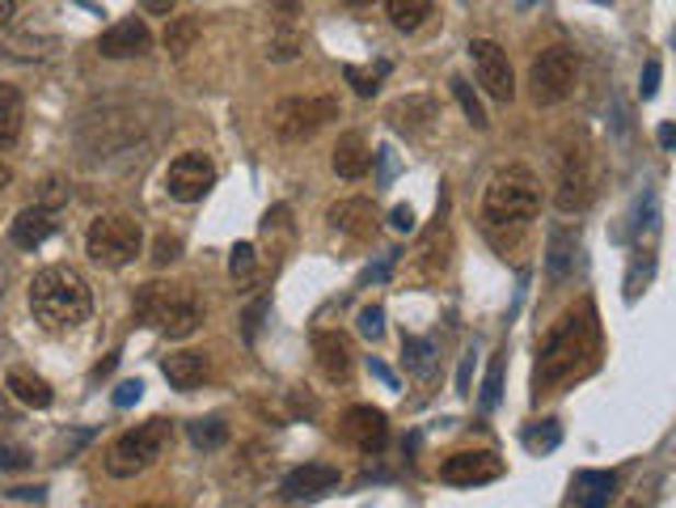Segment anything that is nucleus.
I'll return each mask as SVG.
<instances>
[{
    "instance_id": "obj_1",
    "label": "nucleus",
    "mask_w": 676,
    "mask_h": 508,
    "mask_svg": "<svg viewBox=\"0 0 676 508\" xmlns=\"http://www.w3.org/2000/svg\"><path fill=\"white\" fill-rule=\"evenodd\" d=\"M30 314L47 330H77L93 314V289L77 268L51 263L30 280Z\"/></svg>"
},
{
    "instance_id": "obj_2",
    "label": "nucleus",
    "mask_w": 676,
    "mask_h": 508,
    "mask_svg": "<svg viewBox=\"0 0 676 508\" xmlns=\"http://www.w3.org/2000/svg\"><path fill=\"white\" fill-rule=\"evenodd\" d=\"M596 352V318L592 309H571L562 314V323L541 343V357H537V386H554L575 377Z\"/></svg>"
},
{
    "instance_id": "obj_3",
    "label": "nucleus",
    "mask_w": 676,
    "mask_h": 508,
    "mask_svg": "<svg viewBox=\"0 0 676 508\" xmlns=\"http://www.w3.org/2000/svg\"><path fill=\"white\" fill-rule=\"evenodd\" d=\"M541 212V179L529 166H503L495 179L486 182L482 195V221L491 234L500 229H525L532 216Z\"/></svg>"
},
{
    "instance_id": "obj_4",
    "label": "nucleus",
    "mask_w": 676,
    "mask_h": 508,
    "mask_svg": "<svg viewBox=\"0 0 676 508\" xmlns=\"http://www.w3.org/2000/svg\"><path fill=\"white\" fill-rule=\"evenodd\" d=\"M136 318L145 327H157L161 335H170V339H186V335L199 330L204 309H199V301L191 297L186 289L152 280L145 289H136Z\"/></svg>"
},
{
    "instance_id": "obj_5",
    "label": "nucleus",
    "mask_w": 676,
    "mask_h": 508,
    "mask_svg": "<svg viewBox=\"0 0 676 508\" xmlns=\"http://www.w3.org/2000/svg\"><path fill=\"white\" fill-rule=\"evenodd\" d=\"M165 445H170V424H165V419L136 424V428H127L115 445L106 449V475L111 478L145 475L148 466L165 453Z\"/></svg>"
},
{
    "instance_id": "obj_6",
    "label": "nucleus",
    "mask_w": 676,
    "mask_h": 508,
    "mask_svg": "<svg viewBox=\"0 0 676 508\" xmlns=\"http://www.w3.org/2000/svg\"><path fill=\"white\" fill-rule=\"evenodd\" d=\"M145 250V229L131 216H98L85 234V255L98 268H127Z\"/></svg>"
},
{
    "instance_id": "obj_7",
    "label": "nucleus",
    "mask_w": 676,
    "mask_h": 508,
    "mask_svg": "<svg viewBox=\"0 0 676 508\" xmlns=\"http://www.w3.org/2000/svg\"><path fill=\"white\" fill-rule=\"evenodd\" d=\"M330 120H339V98L330 93H293L271 106V127L279 140H309Z\"/></svg>"
},
{
    "instance_id": "obj_8",
    "label": "nucleus",
    "mask_w": 676,
    "mask_h": 508,
    "mask_svg": "<svg viewBox=\"0 0 676 508\" xmlns=\"http://www.w3.org/2000/svg\"><path fill=\"white\" fill-rule=\"evenodd\" d=\"M575 81H580V60L566 43H554L546 47L541 56H532L529 64V93L537 106H559L575 93Z\"/></svg>"
},
{
    "instance_id": "obj_9",
    "label": "nucleus",
    "mask_w": 676,
    "mask_h": 508,
    "mask_svg": "<svg viewBox=\"0 0 676 508\" xmlns=\"http://www.w3.org/2000/svg\"><path fill=\"white\" fill-rule=\"evenodd\" d=\"M216 182V166L207 153H182L170 161L165 170V195L177 200V204H199L207 191Z\"/></svg>"
},
{
    "instance_id": "obj_10",
    "label": "nucleus",
    "mask_w": 676,
    "mask_h": 508,
    "mask_svg": "<svg viewBox=\"0 0 676 508\" xmlns=\"http://www.w3.org/2000/svg\"><path fill=\"white\" fill-rule=\"evenodd\" d=\"M470 60L473 72H478V86L491 93L495 102H512L516 98V72H512V60H507V52L495 38H473Z\"/></svg>"
},
{
    "instance_id": "obj_11",
    "label": "nucleus",
    "mask_w": 676,
    "mask_h": 508,
    "mask_svg": "<svg viewBox=\"0 0 676 508\" xmlns=\"http://www.w3.org/2000/svg\"><path fill=\"white\" fill-rule=\"evenodd\" d=\"M554 204L559 212H584L592 204V157L584 145H571L562 153V170H559V191H554Z\"/></svg>"
},
{
    "instance_id": "obj_12",
    "label": "nucleus",
    "mask_w": 676,
    "mask_h": 508,
    "mask_svg": "<svg viewBox=\"0 0 676 508\" xmlns=\"http://www.w3.org/2000/svg\"><path fill=\"white\" fill-rule=\"evenodd\" d=\"M503 475V458L491 449H461L448 453L440 462V478L452 487H478V483H495Z\"/></svg>"
},
{
    "instance_id": "obj_13",
    "label": "nucleus",
    "mask_w": 676,
    "mask_h": 508,
    "mask_svg": "<svg viewBox=\"0 0 676 508\" xmlns=\"http://www.w3.org/2000/svg\"><path fill=\"white\" fill-rule=\"evenodd\" d=\"M325 221H330V229H339V234H347V238H373L377 225H381L377 204H373L368 195H347V200L330 204Z\"/></svg>"
},
{
    "instance_id": "obj_14",
    "label": "nucleus",
    "mask_w": 676,
    "mask_h": 508,
    "mask_svg": "<svg viewBox=\"0 0 676 508\" xmlns=\"http://www.w3.org/2000/svg\"><path fill=\"white\" fill-rule=\"evenodd\" d=\"M448 250H452L448 225H436V229H427V234H423V241L414 246V255H411V280H414V284H432V280H440L444 268H448Z\"/></svg>"
},
{
    "instance_id": "obj_15",
    "label": "nucleus",
    "mask_w": 676,
    "mask_h": 508,
    "mask_svg": "<svg viewBox=\"0 0 676 508\" xmlns=\"http://www.w3.org/2000/svg\"><path fill=\"white\" fill-rule=\"evenodd\" d=\"M148 47H152V34L140 18H123L115 22L111 31L98 38V56H106V60H131V56H148Z\"/></svg>"
},
{
    "instance_id": "obj_16",
    "label": "nucleus",
    "mask_w": 676,
    "mask_h": 508,
    "mask_svg": "<svg viewBox=\"0 0 676 508\" xmlns=\"http://www.w3.org/2000/svg\"><path fill=\"white\" fill-rule=\"evenodd\" d=\"M343 437L352 441L359 453H381L389 441V419L377 407H352L343 416Z\"/></svg>"
},
{
    "instance_id": "obj_17",
    "label": "nucleus",
    "mask_w": 676,
    "mask_h": 508,
    "mask_svg": "<svg viewBox=\"0 0 676 508\" xmlns=\"http://www.w3.org/2000/svg\"><path fill=\"white\" fill-rule=\"evenodd\" d=\"M313 357H318V369H322L330 382H352L355 348L347 335H339V330H318V335H313Z\"/></svg>"
},
{
    "instance_id": "obj_18",
    "label": "nucleus",
    "mask_w": 676,
    "mask_h": 508,
    "mask_svg": "<svg viewBox=\"0 0 676 508\" xmlns=\"http://www.w3.org/2000/svg\"><path fill=\"white\" fill-rule=\"evenodd\" d=\"M334 487H339V471H334V466H325V462L296 466L293 475H284V483H279L284 500H318V496L334 492Z\"/></svg>"
},
{
    "instance_id": "obj_19",
    "label": "nucleus",
    "mask_w": 676,
    "mask_h": 508,
    "mask_svg": "<svg viewBox=\"0 0 676 508\" xmlns=\"http://www.w3.org/2000/svg\"><path fill=\"white\" fill-rule=\"evenodd\" d=\"M51 234H56V208H47V204L22 208L13 216V225H9V238H13V246H22V250L43 246Z\"/></svg>"
},
{
    "instance_id": "obj_20",
    "label": "nucleus",
    "mask_w": 676,
    "mask_h": 508,
    "mask_svg": "<svg viewBox=\"0 0 676 508\" xmlns=\"http://www.w3.org/2000/svg\"><path fill=\"white\" fill-rule=\"evenodd\" d=\"M161 373H165V382H170L174 390H195L207 382L211 360H207V352L182 348V352H170V357L161 360Z\"/></svg>"
},
{
    "instance_id": "obj_21",
    "label": "nucleus",
    "mask_w": 676,
    "mask_h": 508,
    "mask_svg": "<svg viewBox=\"0 0 676 508\" xmlns=\"http://www.w3.org/2000/svg\"><path fill=\"white\" fill-rule=\"evenodd\" d=\"M330 166H334V174H339V179H347V182L364 179V174H368V166H373V149L364 145V136H359V132H347V136H339Z\"/></svg>"
},
{
    "instance_id": "obj_22",
    "label": "nucleus",
    "mask_w": 676,
    "mask_h": 508,
    "mask_svg": "<svg viewBox=\"0 0 676 508\" xmlns=\"http://www.w3.org/2000/svg\"><path fill=\"white\" fill-rule=\"evenodd\" d=\"M436 115H440V111H436V98H432V93H406V98H398V102L389 106L385 120L393 123V127H402V132H423Z\"/></svg>"
},
{
    "instance_id": "obj_23",
    "label": "nucleus",
    "mask_w": 676,
    "mask_h": 508,
    "mask_svg": "<svg viewBox=\"0 0 676 508\" xmlns=\"http://www.w3.org/2000/svg\"><path fill=\"white\" fill-rule=\"evenodd\" d=\"M26 127V93L0 81V149H13Z\"/></svg>"
},
{
    "instance_id": "obj_24",
    "label": "nucleus",
    "mask_w": 676,
    "mask_h": 508,
    "mask_svg": "<svg viewBox=\"0 0 676 508\" xmlns=\"http://www.w3.org/2000/svg\"><path fill=\"white\" fill-rule=\"evenodd\" d=\"M4 386H9V394H13L18 403H26L34 411H47V407L56 403L51 386H47L38 373H30V369H9V373H4Z\"/></svg>"
},
{
    "instance_id": "obj_25",
    "label": "nucleus",
    "mask_w": 676,
    "mask_h": 508,
    "mask_svg": "<svg viewBox=\"0 0 676 508\" xmlns=\"http://www.w3.org/2000/svg\"><path fill=\"white\" fill-rule=\"evenodd\" d=\"M385 13H389V22H393V31L414 34L436 18V4H427V0H389Z\"/></svg>"
},
{
    "instance_id": "obj_26",
    "label": "nucleus",
    "mask_w": 676,
    "mask_h": 508,
    "mask_svg": "<svg viewBox=\"0 0 676 508\" xmlns=\"http://www.w3.org/2000/svg\"><path fill=\"white\" fill-rule=\"evenodd\" d=\"M614 487H618V478L609 471H580L575 475V496L584 508H605L614 500Z\"/></svg>"
},
{
    "instance_id": "obj_27",
    "label": "nucleus",
    "mask_w": 676,
    "mask_h": 508,
    "mask_svg": "<svg viewBox=\"0 0 676 508\" xmlns=\"http://www.w3.org/2000/svg\"><path fill=\"white\" fill-rule=\"evenodd\" d=\"M575 263V234L571 229H550V275L562 280Z\"/></svg>"
},
{
    "instance_id": "obj_28",
    "label": "nucleus",
    "mask_w": 676,
    "mask_h": 508,
    "mask_svg": "<svg viewBox=\"0 0 676 508\" xmlns=\"http://www.w3.org/2000/svg\"><path fill=\"white\" fill-rule=\"evenodd\" d=\"M199 38V18H174L170 31H165V52L170 56H186Z\"/></svg>"
},
{
    "instance_id": "obj_29",
    "label": "nucleus",
    "mask_w": 676,
    "mask_h": 508,
    "mask_svg": "<svg viewBox=\"0 0 676 508\" xmlns=\"http://www.w3.org/2000/svg\"><path fill=\"white\" fill-rule=\"evenodd\" d=\"M448 86H452V98L461 102V111H466V120H470L473 127H491V120H486V106H482V98H478V93L470 90V81L452 77Z\"/></svg>"
},
{
    "instance_id": "obj_30",
    "label": "nucleus",
    "mask_w": 676,
    "mask_h": 508,
    "mask_svg": "<svg viewBox=\"0 0 676 508\" xmlns=\"http://www.w3.org/2000/svg\"><path fill=\"white\" fill-rule=\"evenodd\" d=\"M191 441L199 449H220L229 441V424L225 419H195L191 424Z\"/></svg>"
},
{
    "instance_id": "obj_31",
    "label": "nucleus",
    "mask_w": 676,
    "mask_h": 508,
    "mask_svg": "<svg viewBox=\"0 0 676 508\" xmlns=\"http://www.w3.org/2000/svg\"><path fill=\"white\" fill-rule=\"evenodd\" d=\"M503 398V352L491 357V369H486V386H482V411H495Z\"/></svg>"
},
{
    "instance_id": "obj_32",
    "label": "nucleus",
    "mask_w": 676,
    "mask_h": 508,
    "mask_svg": "<svg viewBox=\"0 0 676 508\" xmlns=\"http://www.w3.org/2000/svg\"><path fill=\"white\" fill-rule=\"evenodd\" d=\"M343 77L352 81V90L359 93V98H373V93L381 90L385 64H381V68H377V72H368V68H355V64H347V68H343Z\"/></svg>"
},
{
    "instance_id": "obj_33",
    "label": "nucleus",
    "mask_w": 676,
    "mask_h": 508,
    "mask_svg": "<svg viewBox=\"0 0 676 508\" xmlns=\"http://www.w3.org/2000/svg\"><path fill=\"white\" fill-rule=\"evenodd\" d=\"M300 47H305V38H300V34L279 31L271 43H266V56H271V60H296V56H300Z\"/></svg>"
},
{
    "instance_id": "obj_34",
    "label": "nucleus",
    "mask_w": 676,
    "mask_h": 508,
    "mask_svg": "<svg viewBox=\"0 0 676 508\" xmlns=\"http://www.w3.org/2000/svg\"><path fill=\"white\" fill-rule=\"evenodd\" d=\"M432 343H427V339H406V343H402V360H406V364H411L414 373H427V364H432Z\"/></svg>"
},
{
    "instance_id": "obj_35",
    "label": "nucleus",
    "mask_w": 676,
    "mask_h": 508,
    "mask_svg": "<svg viewBox=\"0 0 676 508\" xmlns=\"http://www.w3.org/2000/svg\"><path fill=\"white\" fill-rule=\"evenodd\" d=\"M359 330H364L368 339H381L385 335V309L381 305H364V309H359Z\"/></svg>"
},
{
    "instance_id": "obj_36",
    "label": "nucleus",
    "mask_w": 676,
    "mask_h": 508,
    "mask_svg": "<svg viewBox=\"0 0 676 508\" xmlns=\"http://www.w3.org/2000/svg\"><path fill=\"white\" fill-rule=\"evenodd\" d=\"M177 255H182V241L170 238V234H161V238L152 241V263L157 268H165V263H174Z\"/></svg>"
},
{
    "instance_id": "obj_37",
    "label": "nucleus",
    "mask_w": 676,
    "mask_h": 508,
    "mask_svg": "<svg viewBox=\"0 0 676 508\" xmlns=\"http://www.w3.org/2000/svg\"><path fill=\"white\" fill-rule=\"evenodd\" d=\"M229 271H233V275H241V280H245V275L254 271V246H250V241H237V246H233Z\"/></svg>"
},
{
    "instance_id": "obj_38",
    "label": "nucleus",
    "mask_w": 676,
    "mask_h": 508,
    "mask_svg": "<svg viewBox=\"0 0 676 508\" xmlns=\"http://www.w3.org/2000/svg\"><path fill=\"white\" fill-rule=\"evenodd\" d=\"M559 424H554V419H546V432H541V428H537V432H529V437H525V441H529V449H554L559 445Z\"/></svg>"
},
{
    "instance_id": "obj_39",
    "label": "nucleus",
    "mask_w": 676,
    "mask_h": 508,
    "mask_svg": "<svg viewBox=\"0 0 676 508\" xmlns=\"http://www.w3.org/2000/svg\"><path fill=\"white\" fill-rule=\"evenodd\" d=\"M26 449L18 445H0V471H18V466H26Z\"/></svg>"
},
{
    "instance_id": "obj_40",
    "label": "nucleus",
    "mask_w": 676,
    "mask_h": 508,
    "mask_svg": "<svg viewBox=\"0 0 676 508\" xmlns=\"http://www.w3.org/2000/svg\"><path fill=\"white\" fill-rule=\"evenodd\" d=\"M389 225H393L398 234H411V229H414V212L406 208V204H402V208H393V212H389Z\"/></svg>"
},
{
    "instance_id": "obj_41",
    "label": "nucleus",
    "mask_w": 676,
    "mask_h": 508,
    "mask_svg": "<svg viewBox=\"0 0 676 508\" xmlns=\"http://www.w3.org/2000/svg\"><path fill=\"white\" fill-rule=\"evenodd\" d=\"M140 390H145V386H140V382H127V386H118V398H115V403H118V407L136 403V398H140Z\"/></svg>"
},
{
    "instance_id": "obj_42",
    "label": "nucleus",
    "mask_w": 676,
    "mask_h": 508,
    "mask_svg": "<svg viewBox=\"0 0 676 508\" xmlns=\"http://www.w3.org/2000/svg\"><path fill=\"white\" fill-rule=\"evenodd\" d=\"M655 86H660V64L651 60L648 72H643V98H651V93H655Z\"/></svg>"
},
{
    "instance_id": "obj_43",
    "label": "nucleus",
    "mask_w": 676,
    "mask_h": 508,
    "mask_svg": "<svg viewBox=\"0 0 676 508\" xmlns=\"http://www.w3.org/2000/svg\"><path fill=\"white\" fill-rule=\"evenodd\" d=\"M13 18H18V4H13V0H0V31H4Z\"/></svg>"
},
{
    "instance_id": "obj_44",
    "label": "nucleus",
    "mask_w": 676,
    "mask_h": 508,
    "mask_svg": "<svg viewBox=\"0 0 676 508\" xmlns=\"http://www.w3.org/2000/svg\"><path fill=\"white\" fill-rule=\"evenodd\" d=\"M145 9L148 13H174V4H170V0H145Z\"/></svg>"
},
{
    "instance_id": "obj_45",
    "label": "nucleus",
    "mask_w": 676,
    "mask_h": 508,
    "mask_svg": "<svg viewBox=\"0 0 676 508\" xmlns=\"http://www.w3.org/2000/svg\"><path fill=\"white\" fill-rule=\"evenodd\" d=\"M9 182H13V170H9L4 161H0V187H9Z\"/></svg>"
},
{
    "instance_id": "obj_46",
    "label": "nucleus",
    "mask_w": 676,
    "mask_h": 508,
    "mask_svg": "<svg viewBox=\"0 0 676 508\" xmlns=\"http://www.w3.org/2000/svg\"><path fill=\"white\" fill-rule=\"evenodd\" d=\"M630 508H639V505H630Z\"/></svg>"
}]
</instances>
